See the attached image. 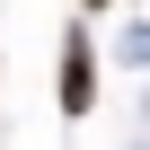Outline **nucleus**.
Listing matches in <instances>:
<instances>
[{"instance_id": "f257e3e1", "label": "nucleus", "mask_w": 150, "mask_h": 150, "mask_svg": "<svg viewBox=\"0 0 150 150\" xmlns=\"http://www.w3.org/2000/svg\"><path fill=\"white\" fill-rule=\"evenodd\" d=\"M97 106V53H88V27H62V115L80 124Z\"/></svg>"}, {"instance_id": "f03ea898", "label": "nucleus", "mask_w": 150, "mask_h": 150, "mask_svg": "<svg viewBox=\"0 0 150 150\" xmlns=\"http://www.w3.org/2000/svg\"><path fill=\"white\" fill-rule=\"evenodd\" d=\"M124 53H132V62H150V27H132V35H124Z\"/></svg>"}, {"instance_id": "7ed1b4c3", "label": "nucleus", "mask_w": 150, "mask_h": 150, "mask_svg": "<svg viewBox=\"0 0 150 150\" xmlns=\"http://www.w3.org/2000/svg\"><path fill=\"white\" fill-rule=\"evenodd\" d=\"M80 9H115V0H80Z\"/></svg>"}]
</instances>
